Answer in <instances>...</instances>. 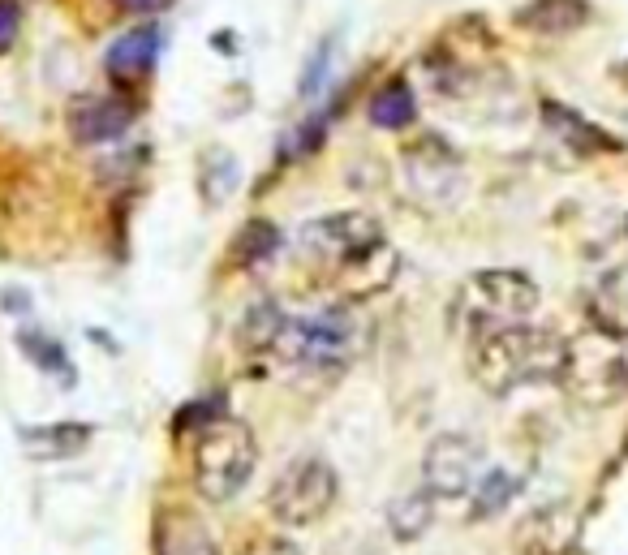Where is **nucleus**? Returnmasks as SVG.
I'll list each match as a JSON object with an SVG mask.
<instances>
[{
	"label": "nucleus",
	"mask_w": 628,
	"mask_h": 555,
	"mask_svg": "<svg viewBox=\"0 0 628 555\" xmlns=\"http://www.w3.org/2000/svg\"><path fill=\"white\" fill-rule=\"evenodd\" d=\"M560 362H564V336L534 323L469 340V375L491 396H508L517 388H530V383H555Z\"/></svg>",
	"instance_id": "obj_1"
},
{
	"label": "nucleus",
	"mask_w": 628,
	"mask_h": 555,
	"mask_svg": "<svg viewBox=\"0 0 628 555\" xmlns=\"http://www.w3.org/2000/svg\"><path fill=\"white\" fill-rule=\"evenodd\" d=\"M336 495H340V478L332 461L310 452V457H297L293 465H284L276 474V482L267 491V508L280 525L297 530V525H314L319 517H327Z\"/></svg>",
	"instance_id": "obj_7"
},
{
	"label": "nucleus",
	"mask_w": 628,
	"mask_h": 555,
	"mask_svg": "<svg viewBox=\"0 0 628 555\" xmlns=\"http://www.w3.org/2000/svg\"><path fill=\"white\" fill-rule=\"evenodd\" d=\"M594 323L611 336L628 332V267H611V272L598 276L594 297H590Z\"/></svg>",
	"instance_id": "obj_14"
},
{
	"label": "nucleus",
	"mask_w": 628,
	"mask_h": 555,
	"mask_svg": "<svg viewBox=\"0 0 628 555\" xmlns=\"http://www.w3.org/2000/svg\"><path fill=\"white\" fill-rule=\"evenodd\" d=\"M69 134L82 147H99V142L121 138L134 125V104L121 95H82L69 104Z\"/></svg>",
	"instance_id": "obj_10"
},
{
	"label": "nucleus",
	"mask_w": 628,
	"mask_h": 555,
	"mask_svg": "<svg viewBox=\"0 0 628 555\" xmlns=\"http://www.w3.org/2000/svg\"><path fill=\"white\" fill-rule=\"evenodd\" d=\"M590 22V5L585 0H530L517 13V26L534 35H573Z\"/></svg>",
	"instance_id": "obj_13"
},
{
	"label": "nucleus",
	"mask_w": 628,
	"mask_h": 555,
	"mask_svg": "<svg viewBox=\"0 0 628 555\" xmlns=\"http://www.w3.org/2000/svg\"><path fill=\"white\" fill-rule=\"evenodd\" d=\"M370 345V323L362 319V310L353 306H323L306 319H284L276 349L284 362L314 366V370H336L353 362Z\"/></svg>",
	"instance_id": "obj_4"
},
{
	"label": "nucleus",
	"mask_w": 628,
	"mask_h": 555,
	"mask_svg": "<svg viewBox=\"0 0 628 555\" xmlns=\"http://www.w3.org/2000/svg\"><path fill=\"white\" fill-rule=\"evenodd\" d=\"M538 302L542 293L525 272L491 267V272H474L469 280H461V289L452 297V319L469 340H478V336L504 332V327L530 323Z\"/></svg>",
	"instance_id": "obj_2"
},
{
	"label": "nucleus",
	"mask_w": 628,
	"mask_h": 555,
	"mask_svg": "<svg viewBox=\"0 0 628 555\" xmlns=\"http://www.w3.org/2000/svg\"><path fill=\"white\" fill-rule=\"evenodd\" d=\"M22 35V5L18 0H0V56H5Z\"/></svg>",
	"instance_id": "obj_25"
},
{
	"label": "nucleus",
	"mask_w": 628,
	"mask_h": 555,
	"mask_svg": "<svg viewBox=\"0 0 628 555\" xmlns=\"http://www.w3.org/2000/svg\"><path fill=\"white\" fill-rule=\"evenodd\" d=\"M517 491H521V478L517 474H508V469H487L478 482H474V508H469V517L482 521V517H491V512H504L512 500H517Z\"/></svg>",
	"instance_id": "obj_17"
},
{
	"label": "nucleus",
	"mask_w": 628,
	"mask_h": 555,
	"mask_svg": "<svg viewBox=\"0 0 628 555\" xmlns=\"http://www.w3.org/2000/svg\"><path fill=\"white\" fill-rule=\"evenodd\" d=\"M547 125L568 142V147H577V151H585V155L611 147V138H607L603 130H594L590 121H581L577 112H568V108H560V104H547Z\"/></svg>",
	"instance_id": "obj_20"
},
{
	"label": "nucleus",
	"mask_w": 628,
	"mask_h": 555,
	"mask_svg": "<svg viewBox=\"0 0 628 555\" xmlns=\"http://www.w3.org/2000/svg\"><path fill=\"white\" fill-rule=\"evenodd\" d=\"M241 555H302V547L289 543V538H259V543H250Z\"/></svg>",
	"instance_id": "obj_27"
},
{
	"label": "nucleus",
	"mask_w": 628,
	"mask_h": 555,
	"mask_svg": "<svg viewBox=\"0 0 628 555\" xmlns=\"http://www.w3.org/2000/svg\"><path fill=\"white\" fill-rule=\"evenodd\" d=\"M482 478V444L469 435H435L422 452V491L431 500H461Z\"/></svg>",
	"instance_id": "obj_9"
},
{
	"label": "nucleus",
	"mask_w": 628,
	"mask_h": 555,
	"mask_svg": "<svg viewBox=\"0 0 628 555\" xmlns=\"http://www.w3.org/2000/svg\"><path fill=\"white\" fill-rule=\"evenodd\" d=\"M276 250H280V229L271 220H254L233 241V263L241 267V272H254V267H263Z\"/></svg>",
	"instance_id": "obj_18"
},
{
	"label": "nucleus",
	"mask_w": 628,
	"mask_h": 555,
	"mask_svg": "<svg viewBox=\"0 0 628 555\" xmlns=\"http://www.w3.org/2000/svg\"><path fill=\"white\" fill-rule=\"evenodd\" d=\"M319 142H323V121L314 117V121H306L302 130L293 134V147H289V155H306V151H314V147H319Z\"/></svg>",
	"instance_id": "obj_26"
},
{
	"label": "nucleus",
	"mask_w": 628,
	"mask_h": 555,
	"mask_svg": "<svg viewBox=\"0 0 628 555\" xmlns=\"http://www.w3.org/2000/svg\"><path fill=\"white\" fill-rule=\"evenodd\" d=\"M160 555H220V547L194 517H173L160 530Z\"/></svg>",
	"instance_id": "obj_19"
},
{
	"label": "nucleus",
	"mask_w": 628,
	"mask_h": 555,
	"mask_svg": "<svg viewBox=\"0 0 628 555\" xmlns=\"http://www.w3.org/2000/svg\"><path fill=\"white\" fill-rule=\"evenodd\" d=\"M91 444V426L82 422H48V426H26L22 431V448L35 461H61V457H78Z\"/></svg>",
	"instance_id": "obj_12"
},
{
	"label": "nucleus",
	"mask_w": 628,
	"mask_h": 555,
	"mask_svg": "<svg viewBox=\"0 0 628 555\" xmlns=\"http://www.w3.org/2000/svg\"><path fill=\"white\" fill-rule=\"evenodd\" d=\"M383 246V224L370 211H332V216L306 220L297 233V254L314 272L345 276L366 254Z\"/></svg>",
	"instance_id": "obj_6"
},
{
	"label": "nucleus",
	"mask_w": 628,
	"mask_h": 555,
	"mask_svg": "<svg viewBox=\"0 0 628 555\" xmlns=\"http://www.w3.org/2000/svg\"><path fill=\"white\" fill-rule=\"evenodd\" d=\"M18 340H22V353H26V358H31L39 370H48V375L65 379V388L74 383V366H69L61 340H52V336H44V332H22Z\"/></svg>",
	"instance_id": "obj_22"
},
{
	"label": "nucleus",
	"mask_w": 628,
	"mask_h": 555,
	"mask_svg": "<svg viewBox=\"0 0 628 555\" xmlns=\"http://www.w3.org/2000/svg\"><path fill=\"white\" fill-rule=\"evenodd\" d=\"M259 461V439L241 418H216L194 444V487L203 500H233Z\"/></svg>",
	"instance_id": "obj_5"
},
{
	"label": "nucleus",
	"mask_w": 628,
	"mask_h": 555,
	"mask_svg": "<svg viewBox=\"0 0 628 555\" xmlns=\"http://www.w3.org/2000/svg\"><path fill=\"white\" fill-rule=\"evenodd\" d=\"M155 56H160V31H155V26H134V31H125L117 44L108 48L104 65L117 82H134V78L151 74Z\"/></svg>",
	"instance_id": "obj_11"
},
{
	"label": "nucleus",
	"mask_w": 628,
	"mask_h": 555,
	"mask_svg": "<svg viewBox=\"0 0 628 555\" xmlns=\"http://www.w3.org/2000/svg\"><path fill=\"white\" fill-rule=\"evenodd\" d=\"M366 117H370V125H379V130H405V125L418 121V99H413L409 82L405 78L383 82V87L370 95Z\"/></svg>",
	"instance_id": "obj_15"
},
{
	"label": "nucleus",
	"mask_w": 628,
	"mask_h": 555,
	"mask_svg": "<svg viewBox=\"0 0 628 555\" xmlns=\"http://www.w3.org/2000/svg\"><path fill=\"white\" fill-rule=\"evenodd\" d=\"M125 13H164L168 5H177V0H117Z\"/></svg>",
	"instance_id": "obj_28"
},
{
	"label": "nucleus",
	"mask_w": 628,
	"mask_h": 555,
	"mask_svg": "<svg viewBox=\"0 0 628 555\" xmlns=\"http://www.w3.org/2000/svg\"><path fill=\"white\" fill-rule=\"evenodd\" d=\"M241 185V164L233 151L224 147H211L203 155V164H198V190H203V203L207 207H220L233 198V190Z\"/></svg>",
	"instance_id": "obj_16"
},
{
	"label": "nucleus",
	"mask_w": 628,
	"mask_h": 555,
	"mask_svg": "<svg viewBox=\"0 0 628 555\" xmlns=\"http://www.w3.org/2000/svg\"><path fill=\"white\" fill-rule=\"evenodd\" d=\"M284 310L276 302H254L246 310V323H241V340L254 349H271L276 345V336H280V327H284Z\"/></svg>",
	"instance_id": "obj_23"
},
{
	"label": "nucleus",
	"mask_w": 628,
	"mask_h": 555,
	"mask_svg": "<svg viewBox=\"0 0 628 555\" xmlns=\"http://www.w3.org/2000/svg\"><path fill=\"white\" fill-rule=\"evenodd\" d=\"M555 383L585 409H611L628 396V353L620 336L603 327H585L573 340H564V362Z\"/></svg>",
	"instance_id": "obj_3"
},
{
	"label": "nucleus",
	"mask_w": 628,
	"mask_h": 555,
	"mask_svg": "<svg viewBox=\"0 0 628 555\" xmlns=\"http://www.w3.org/2000/svg\"><path fill=\"white\" fill-rule=\"evenodd\" d=\"M332 52H336V44H319L314 48V56L306 61V74H302V95L306 99H314L323 87H327V69H332Z\"/></svg>",
	"instance_id": "obj_24"
},
{
	"label": "nucleus",
	"mask_w": 628,
	"mask_h": 555,
	"mask_svg": "<svg viewBox=\"0 0 628 555\" xmlns=\"http://www.w3.org/2000/svg\"><path fill=\"white\" fill-rule=\"evenodd\" d=\"M426 525H431V495L426 491L401 495V500L388 508V530L401 538V543H413L418 534H426Z\"/></svg>",
	"instance_id": "obj_21"
},
{
	"label": "nucleus",
	"mask_w": 628,
	"mask_h": 555,
	"mask_svg": "<svg viewBox=\"0 0 628 555\" xmlns=\"http://www.w3.org/2000/svg\"><path fill=\"white\" fill-rule=\"evenodd\" d=\"M401 173H405V190L418 198L422 207H452L465 190V164L456 147L439 134L413 138L401 151Z\"/></svg>",
	"instance_id": "obj_8"
}]
</instances>
